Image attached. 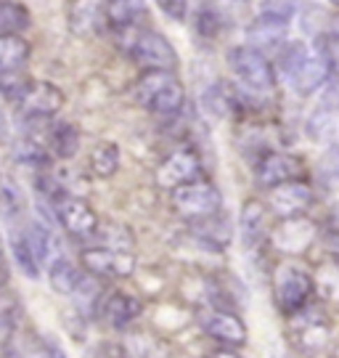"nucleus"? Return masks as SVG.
Listing matches in <instances>:
<instances>
[{
    "mask_svg": "<svg viewBox=\"0 0 339 358\" xmlns=\"http://www.w3.org/2000/svg\"><path fill=\"white\" fill-rule=\"evenodd\" d=\"M281 72L297 96H310L324 88L334 72V62L318 43L310 45L305 40H291L281 48Z\"/></svg>",
    "mask_w": 339,
    "mask_h": 358,
    "instance_id": "nucleus-1",
    "label": "nucleus"
},
{
    "mask_svg": "<svg viewBox=\"0 0 339 358\" xmlns=\"http://www.w3.org/2000/svg\"><path fill=\"white\" fill-rule=\"evenodd\" d=\"M114 38L120 48L143 69V72H175L178 69V51L173 43L157 29L146 27H127L114 29Z\"/></svg>",
    "mask_w": 339,
    "mask_h": 358,
    "instance_id": "nucleus-2",
    "label": "nucleus"
},
{
    "mask_svg": "<svg viewBox=\"0 0 339 358\" xmlns=\"http://www.w3.org/2000/svg\"><path fill=\"white\" fill-rule=\"evenodd\" d=\"M136 101L162 120H175L186 103V88L175 72H143L136 83Z\"/></svg>",
    "mask_w": 339,
    "mask_h": 358,
    "instance_id": "nucleus-3",
    "label": "nucleus"
},
{
    "mask_svg": "<svg viewBox=\"0 0 339 358\" xmlns=\"http://www.w3.org/2000/svg\"><path fill=\"white\" fill-rule=\"evenodd\" d=\"M313 292L315 279L302 263H297L294 257L278 263L273 271V300L284 316H294L297 310H302L310 303Z\"/></svg>",
    "mask_w": 339,
    "mask_h": 358,
    "instance_id": "nucleus-4",
    "label": "nucleus"
},
{
    "mask_svg": "<svg viewBox=\"0 0 339 358\" xmlns=\"http://www.w3.org/2000/svg\"><path fill=\"white\" fill-rule=\"evenodd\" d=\"M228 66L252 96H271L276 90V72L268 56L250 45H233L228 51Z\"/></svg>",
    "mask_w": 339,
    "mask_h": 358,
    "instance_id": "nucleus-5",
    "label": "nucleus"
},
{
    "mask_svg": "<svg viewBox=\"0 0 339 358\" xmlns=\"http://www.w3.org/2000/svg\"><path fill=\"white\" fill-rule=\"evenodd\" d=\"M170 202H173V210L178 215L196 223V220L217 215L220 207H223V196L212 183L199 178L186 183V186H178L175 192H170Z\"/></svg>",
    "mask_w": 339,
    "mask_h": 358,
    "instance_id": "nucleus-6",
    "label": "nucleus"
},
{
    "mask_svg": "<svg viewBox=\"0 0 339 358\" xmlns=\"http://www.w3.org/2000/svg\"><path fill=\"white\" fill-rule=\"evenodd\" d=\"M13 103H16V112L24 122H48L62 112L64 93L53 83L29 80Z\"/></svg>",
    "mask_w": 339,
    "mask_h": 358,
    "instance_id": "nucleus-7",
    "label": "nucleus"
},
{
    "mask_svg": "<svg viewBox=\"0 0 339 358\" xmlns=\"http://www.w3.org/2000/svg\"><path fill=\"white\" fill-rule=\"evenodd\" d=\"M80 266L85 273L96 276V279H130L136 273V255L130 250H112V247H90L82 250L80 255Z\"/></svg>",
    "mask_w": 339,
    "mask_h": 358,
    "instance_id": "nucleus-8",
    "label": "nucleus"
},
{
    "mask_svg": "<svg viewBox=\"0 0 339 358\" xmlns=\"http://www.w3.org/2000/svg\"><path fill=\"white\" fill-rule=\"evenodd\" d=\"M315 239H318V226L305 215L278 220V226L268 231V242L284 257H297L302 252H308L315 244Z\"/></svg>",
    "mask_w": 339,
    "mask_h": 358,
    "instance_id": "nucleus-9",
    "label": "nucleus"
},
{
    "mask_svg": "<svg viewBox=\"0 0 339 358\" xmlns=\"http://www.w3.org/2000/svg\"><path fill=\"white\" fill-rule=\"evenodd\" d=\"M199 176H201L199 154L194 152L191 146H180V149H173L159 162L157 173H154V180H157V186L164 189V192H175L178 186H186L191 180H199Z\"/></svg>",
    "mask_w": 339,
    "mask_h": 358,
    "instance_id": "nucleus-10",
    "label": "nucleus"
},
{
    "mask_svg": "<svg viewBox=\"0 0 339 358\" xmlns=\"http://www.w3.org/2000/svg\"><path fill=\"white\" fill-rule=\"evenodd\" d=\"M53 215L59 220L69 236L75 239H90L99 234V215L90 207V202H85L82 196H62L59 202H53Z\"/></svg>",
    "mask_w": 339,
    "mask_h": 358,
    "instance_id": "nucleus-11",
    "label": "nucleus"
},
{
    "mask_svg": "<svg viewBox=\"0 0 339 358\" xmlns=\"http://www.w3.org/2000/svg\"><path fill=\"white\" fill-rule=\"evenodd\" d=\"M199 327L207 337H212L215 343L223 348H241L247 345V324L233 313L223 308H204L199 310Z\"/></svg>",
    "mask_w": 339,
    "mask_h": 358,
    "instance_id": "nucleus-12",
    "label": "nucleus"
},
{
    "mask_svg": "<svg viewBox=\"0 0 339 358\" xmlns=\"http://www.w3.org/2000/svg\"><path fill=\"white\" fill-rule=\"evenodd\" d=\"M291 334H294V345L302 353H321L331 340V324L321 310L313 308H302L291 316Z\"/></svg>",
    "mask_w": 339,
    "mask_h": 358,
    "instance_id": "nucleus-13",
    "label": "nucleus"
},
{
    "mask_svg": "<svg viewBox=\"0 0 339 358\" xmlns=\"http://www.w3.org/2000/svg\"><path fill=\"white\" fill-rule=\"evenodd\" d=\"M315 194L310 189V183L305 180H289V183H281L276 189H271L268 194V213L278 220H289V217H302L310 205H313Z\"/></svg>",
    "mask_w": 339,
    "mask_h": 358,
    "instance_id": "nucleus-14",
    "label": "nucleus"
},
{
    "mask_svg": "<svg viewBox=\"0 0 339 358\" xmlns=\"http://www.w3.org/2000/svg\"><path fill=\"white\" fill-rule=\"evenodd\" d=\"M302 173V162L297 157H291V154H284V152H276V149H271V152H265L257 162H254V180H257V186H263V189H276L281 183H289V180H297Z\"/></svg>",
    "mask_w": 339,
    "mask_h": 358,
    "instance_id": "nucleus-15",
    "label": "nucleus"
},
{
    "mask_svg": "<svg viewBox=\"0 0 339 358\" xmlns=\"http://www.w3.org/2000/svg\"><path fill=\"white\" fill-rule=\"evenodd\" d=\"M287 35H289V19L287 16H276V13H260L250 27H247V45L254 51H278L287 45Z\"/></svg>",
    "mask_w": 339,
    "mask_h": 358,
    "instance_id": "nucleus-16",
    "label": "nucleus"
},
{
    "mask_svg": "<svg viewBox=\"0 0 339 358\" xmlns=\"http://www.w3.org/2000/svg\"><path fill=\"white\" fill-rule=\"evenodd\" d=\"M140 310H143V303L136 294L122 292V289H114V292L103 294V300H101L99 306V313L112 329H127L140 316Z\"/></svg>",
    "mask_w": 339,
    "mask_h": 358,
    "instance_id": "nucleus-17",
    "label": "nucleus"
},
{
    "mask_svg": "<svg viewBox=\"0 0 339 358\" xmlns=\"http://www.w3.org/2000/svg\"><path fill=\"white\" fill-rule=\"evenodd\" d=\"M106 0H75L69 6V29L77 38H93L106 27Z\"/></svg>",
    "mask_w": 339,
    "mask_h": 358,
    "instance_id": "nucleus-18",
    "label": "nucleus"
},
{
    "mask_svg": "<svg viewBox=\"0 0 339 358\" xmlns=\"http://www.w3.org/2000/svg\"><path fill=\"white\" fill-rule=\"evenodd\" d=\"M120 356L122 358H170V343L154 332L133 329L125 332L120 343Z\"/></svg>",
    "mask_w": 339,
    "mask_h": 358,
    "instance_id": "nucleus-19",
    "label": "nucleus"
},
{
    "mask_svg": "<svg viewBox=\"0 0 339 358\" xmlns=\"http://www.w3.org/2000/svg\"><path fill=\"white\" fill-rule=\"evenodd\" d=\"M239 229H241V242L247 250L252 247H260L268 239V231H271V213L265 210L260 202H244L239 215Z\"/></svg>",
    "mask_w": 339,
    "mask_h": 358,
    "instance_id": "nucleus-20",
    "label": "nucleus"
},
{
    "mask_svg": "<svg viewBox=\"0 0 339 358\" xmlns=\"http://www.w3.org/2000/svg\"><path fill=\"white\" fill-rule=\"evenodd\" d=\"M0 217L6 220V226L11 229H19L27 217V196L24 192L19 189V183L0 173Z\"/></svg>",
    "mask_w": 339,
    "mask_h": 358,
    "instance_id": "nucleus-21",
    "label": "nucleus"
},
{
    "mask_svg": "<svg viewBox=\"0 0 339 358\" xmlns=\"http://www.w3.org/2000/svg\"><path fill=\"white\" fill-rule=\"evenodd\" d=\"M43 141L48 146L50 157L72 159L80 152V130L72 122H50L43 133Z\"/></svg>",
    "mask_w": 339,
    "mask_h": 358,
    "instance_id": "nucleus-22",
    "label": "nucleus"
},
{
    "mask_svg": "<svg viewBox=\"0 0 339 358\" xmlns=\"http://www.w3.org/2000/svg\"><path fill=\"white\" fill-rule=\"evenodd\" d=\"M106 27L112 29H127L140 27V19H146L149 6L146 0H106Z\"/></svg>",
    "mask_w": 339,
    "mask_h": 358,
    "instance_id": "nucleus-23",
    "label": "nucleus"
},
{
    "mask_svg": "<svg viewBox=\"0 0 339 358\" xmlns=\"http://www.w3.org/2000/svg\"><path fill=\"white\" fill-rule=\"evenodd\" d=\"M29 62V43L22 35H0V77L24 72Z\"/></svg>",
    "mask_w": 339,
    "mask_h": 358,
    "instance_id": "nucleus-24",
    "label": "nucleus"
},
{
    "mask_svg": "<svg viewBox=\"0 0 339 358\" xmlns=\"http://www.w3.org/2000/svg\"><path fill=\"white\" fill-rule=\"evenodd\" d=\"M308 136L315 143L324 146H339V112L318 106L313 115L308 117Z\"/></svg>",
    "mask_w": 339,
    "mask_h": 358,
    "instance_id": "nucleus-25",
    "label": "nucleus"
},
{
    "mask_svg": "<svg viewBox=\"0 0 339 358\" xmlns=\"http://www.w3.org/2000/svg\"><path fill=\"white\" fill-rule=\"evenodd\" d=\"M82 273H85V271L77 268L69 257L62 255V257H56V260L48 266V282L59 294H64V297H72L75 287L80 284V279H82Z\"/></svg>",
    "mask_w": 339,
    "mask_h": 358,
    "instance_id": "nucleus-26",
    "label": "nucleus"
},
{
    "mask_svg": "<svg viewBox=\"0 0 339 358\" xmlns=\"http://www.w3.org/2000/svg\"><path fill=\"white\" fill-rule=\"evenodd\" d=\"M120 162H122V154H120V146H117V143L101 141L90 149L88 167L96 178H112L114 173L120 170Z\"/></svg>",
    "mask_w": 339,
    "mask_h": 358,
    "instance_id": "nucleus-27",
    "label": "nucleus"
},
{
    "mask_svg": "<svg viewBox=\"0 0 339 358\" xmlns=\"http://www.w3.org/2000/svg\"><path fill=\"white\" fill-rule=\"evenodd\" d=\"M11 252H13V260H16V266L22 268V273H24L27 279H40V271H43V266H40L38 255L32 252V247H29V242H27V236H24V231H22V226H19V229H13Z\"/></svg>",
    "mask_w": 339,
    "mask_h": 358,
    "instance_id": "nucleus-28",
    "label": "nucleus"
},
{
    "mask_svg": "<svg viewBox=\"0 0 339 358\" xmlns=\"http://www.w3.org/2000/svg\"><path fill=\"white\" fill-rule=\"evenodd\" d=\"M32 24L29 11L16 0H0V35H22Z\"/></svg>",
    "mask_w": 339,
    "mask_h": 358,
    "instance_id": "nucleus-29",
    "label": "nucleus"
},
{
    "mask_svg": "<svg viewBox=\"0 0 339 358\" xmlns=\"http://www.w3.org/2000/svg\"><path fill=\"white\" fill-rule=\"evenodd\" d=\"M220 27H223V13L215 6V0H199V6L194 11V29L199 32L201 38L212 40L217 38Z\"/></svg>",
    "mask_w": 339,
    "mask_h": 358,
    "instance_id": "nucleus-30",
    "label": "nucleus"
},
{
    "mask_svg": "<svg viewBox=\"0 0 339 358\" xmlns=\"http://www.w3.org/2000/svg\"><path fill=\"white\" fill-rule=\"evenodd\" d=\"M72 300H75L77 308H80V310H85V313L99 310L101 300H103V287H101V279L90 276V273H82V279H80V284H77L75 292H72Z\"/></svg>",
    "mask_w": 339,
    "mask_h": 358,
    "instance_id": "nucleus-31",
    "label": "nucleus"
},
{
    "mask_svg": "<svg viewBox=\"0 0 339 358\" xmlns=\"http://www.w3.org/2000/svg\"><path fill=\"white\" fill-rule=\"evenodd\" d=\"M318 180L326 192L339 189V146H329L318 162Z\"/></svg>",
    "mask_w": 339,
    "mask_h": 358,
    "instance_id": "nucleus-32",
    "label": "nucleus"
},
{
    "mask_svg": "<svg viewBox=\"0 0 339 358\" xmlns=\"http://www.w3.org/2000/svg\"><path fill=\"white\" fill-rule=\"evenodd\" d=\"M201 106L210 117H226L231 112V96L220 83H215L201 93Z\"/></svg>",
    "mask_w": 339,
    "mask_h": 358,
    "instance_id": "nucleus-33",
    "label": "nucleus"
},
{
    "mask_svg": "<svg viewBox=\"0 0 339 358\" xmlns=\"http://www.w3.org/2000/svg\"><path fill=\"white\" fill-rule=\"evenodd\" d=\"M157 3V8L167 16V19H173V22H186L189 19V0H154Z\"/></svg>",
    "mask_w": 339,
    "mask_h": 358,
    "instance_id": "nucleus-34",
    "label": "nucleus"
},
{
    "mask_svg": "<svg viewBox=\"0 0 339 358\" xmlns=\"http://www.w3.org/2000/svg\"><path fill=\"white\" fill-rule=\"evenodd\" d=\"M321 106L339 112V72H331V77L324 83V88H321Z\"/></svg>",
    "mask_w": 339,
    "mask_h": 358,
    "instance_id": "nucleus-35",
    "label": "nucleus"
},
{
    "mask_svg": "<svg viewBox=\"0 0 339 358\" xmlns=\"http://www.w3.org/2000/svg\"><path fill=\"white\" fill-rule=\"evenodd\" d=\"M13 334V316L8 310H0V345H8Z\"/></svg>",
    "mask_w": 339,
    "mask_h": 358,
    "instance_id": "nucleus-36",
    "label": "nucleus"
},
{
    "mask_svg": "<svg viewBox=\"0 0 339 358\" xmlns=\"http://www.w3.org/2000/svg\"><path fill=\"white\" fill-rule=\"evenodd\" d=\"M85 358H122V356H120V348H114V345H106V343H101V345L90 348L88 356H85Z\"/></svg>",
    "mask_w": 339,
    "mask_h": 358,
    "instance_id": "nucleus-37",
    "label": "nucleus"
},
{
    "mask_svg": "<svg viewBox=\"0 0 339 358\" xmlns=\"http://www.w3.org/2000/svg\"><path fill=\"white\" fill-rule=\"evenodd\" d=\"M0 358H38V356H29L24 348H16V345H6L3 356Z\"/></svg>",
    "mask_w": 339,
    "mask_h": 358,
    "instance_id": "nucleus-38",
    "label": "nucleus"
},
{
    "mask_svg": "<svg viewBox=\"0 0 339 358\" xmlns=\"http://www.w3.org/2000/svg\"><path fill=\"white\" fill-rule=\"evenodd\" d=\"M207 358H241L236 353V348H217L212 353H207Z\"/></svg>",
    "mask_w": 339,
    "mask_h": 358,
    "instance_id": "nucleus-39",
    "label": "nucleus"
},
{
    "mask_svg": "<svg viewBox=\"0 0 339 358\" xmlns=\"http://www.w3.org/2000/svg\"><path fill=\"white\" fill-rule=\"evenodd\" d=\"M48 356L50 358H69L66 353L62 350V345L59 343H48Z\"/></svg>",
    "mask_w": 339,
    "mask_h": 358,
    "instance_id": "nucleus-40",
    "label": "nucleus"
},
{
    "mask_svg": "<svg viewBox=\"0 0 339 358\" xmlns=\"http://www.w3.org/2000/svg\"><path fill=\"white\" fill-rule=\"evenodd\" d=\"M0 310H8V297L3 292V287H0Z\"/></svg>",
    "mask_w": 339,
    "mask_h": 358,
    "instance_id": "nucleus-41",
    "label": "nucleus"
},
{
    "mask_svg": "<svg viewBox=\"0 0 339 358\" xmlns=\"http://www.w3.org/2000/svg\"><path fill=\"white\" fill-rule=\"evenodd\" d=\"M334 226H337V229H339V205L334 207Z\"/></svg>",
    "mask_w": 339,
    "mask_h": 358,
    "instance_id": "nucleus-42",
    "label": "nucleus"
},
{
    "mask_svg": "<svg viewBox=\"0 0 339 358\" xmlns=\"http://www.w3.org/2000/svg\"><path fill=\"white\" fill-rule=\"evenodd\" d=\"M0 263H3V242H0Z\"/></svg>",
    "mask_w": 339,
    "mask_h": 358,
    "instance_id": "nucleus-43",
    "label": "nucleus"
},
{
    "mask_svg": "<svg viewBox=\"0 0 339 358\" xmlns=\"http://www.w3.org/2000/svg\"><path fill=\"white\" fill-rule=\"evenodd\" d=\"M329 3H331V6H337V8H339V0H329Z\"/></svg>",
    "mask_w": 339,
    "mask_h": 358,
    "instance_id": "nucleus-44",
    "label": "nucleus"
},
{
    "mask_svg": "<svg viewBox=\"0 0 339 358\" xmlns=\"http://www.w3.org/2000/svg\"><path fill=\"white\" fill-rule=\"evenodd\" d=\"M233 3H244V0H233Z\"/></svg>",
    "mask_w": 339,
    "mask_h": 358,
    "instance_id": "nucleus-45",
    "label": "nucleus"
}]
</instances>
